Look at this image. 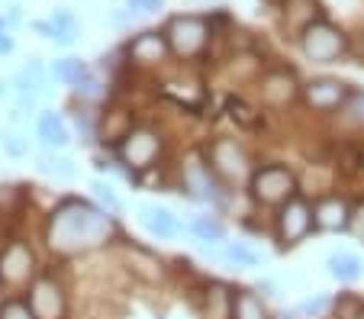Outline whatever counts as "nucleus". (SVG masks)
Returning a JSON list of instances; mask_svg holds the SVG:
<instances>
[{
    "instance_id": "1",
    "label": "nucleus",
    "mask_w": 364,
    "mask_h": 319,
    "mask_svg": "<svg viewBox=\"0 0 364 319\" xmlns=\"http://www.w3.org/2000/svg\"><path fill=\"white\" fill-rule=\"evenodd\" d=\"M113 216L81 197L62 200L46 222V245L55 255H81L113 239Z\"/></svg>"
},
{
    "instance_id": "2",
    "label": "nucleus",
    "mask_w": 364,
    "mask_h": 319,
    "mask_svg": "<svg viewBox=\"0 0 364 319\" xmlns=\"http://www.w3.org/2000/svg\"><path fill=\"white\" fill-rule=\"evenodd\" d=\"M248 190L252 200L262 207H284L296 197V174L284 165H262L248 178Z\"/></svg>"
},
{
    "instance_id": "3",
    "label": "nucleus",
    "mask_w": 364,
    "mask_h": 319,
    "mask_svg": "<svg viewBox=\"0 0 364 319\" xmlns=\"http://www.w3.org/2000/svg\"><path fill=\"white\" fill-rule=\"evenodd\" d=\"M203 158H206V165L216 171V178L226 180V184H242V180H248L252 171H255L252 161H248V152L235 139L206 142Z\"/></svg>"
},
{
    "instance_id": "4",
    "label": "nucleus",
    "mask_w": 364,
    "mask_h": 319,
    "mask_svg": "<svg viewBox=\"0 0 364 319\" xmlns=\"http://www.w3.org/2000/svg\"><path fill=\"white\" fill-rule=\"evenodd\" d=\"M300 45H303V55L306 58L329 65L348 52V36L338 26H332L329 20H316L300 33Z\"/></svg>"
},
{
    "instance_id": "5",
    "label": "nucleus",
    "mask_w": 364,
    "mask_h": 319,
    "mask_svg": "<svg viewBox=\"0 0 364 319\" xmlns=\"http://www.w3.org/2000/svg\"><path fill=\"white\" fill-rule=\"evenodd\" d=\"M161 148H165V139H161L159 132L149 129V126H136L117 146V155L132 171H149V168H155V161L161 158Z\"/></svg>"
},
{
    "instance_id": "6",
    "label": "nucleus",
    "mask_w": 364,
    "mask_h": 319,
    "mask_svg": "<svg viewBox=\"0 0 364 319\" xmlns=\"http://www.w3.org/2000/svg\"><path fill=\"white\" fill-rule=\"evenodd\" d=\"M165 39L174 55L197 58L206 49V42H210V23L203 16H174L165 29Z\"/></svg>"
},
{
    "instance_id": "7",
    "label": "nucleus",
    "mask_w": 364,
    "mask_h": 319,
    "mask_svg": "<svg viewBox=\"0 0 364 319\" xmlns=\"http://www.w3.org/2000/svg\"><path fill=\"white\" fill-rule=\"evenodd\" d=\"M316 229V220H313V203L303 200L300 194L294 200H287L284 207H277L274 216V232L281 239V245H296Z\"/></svg>"
},
{
    "instance_id": "8",
    "label": "nucleus",
    "mask_w": 364,
    "mask_h": 319,
    "mask_svg": "<svg viewBox=\"0 0 364 319\" xmlns=\"http://www.w3.org/2000/svg\"><path fill=\"white\" fill-rule=\"evenodd\" d=\"M36 278H39L36 274V252L20 239L4 245V252H0V284L23 287L33 284Z\"/></svg>"
},
{
    "instance_id": "9",
    "label": "nucleus",
    "mask_w": 364,
    "mask_h": 319,
    "mask_svg": "<svg viewBox=\"0 0 364 319\" xmlns=\"http://www.w3.org/2000/svg\"><path fill=\"white\" fill-rule=\"evenodd\" d=\"M29 310L36 313V319H65L68 313V297H65V287L58 284L52 274H39V278L29 284Z\"/></svg>"
},
{
    "instance_id": "10",
    "label": "nucleus",
    "mask_w": 364,
    "mask_h": 319,
    "mask_svg": "<svg viewBox=\"0 0 364 319\" xmlns=\"http://www.w3.org/2000/svg\"><path fill=\"white\" fill-rule=\"evenodd\" d=\"M258 94H262L264 107H271V110H284V107H290L296 97H300L303 87H300V81H296L294 71L274 68L258 81Z\"/></svg>"
},
{
    "instance_id": "11",
    "label": "nucleus",
    "mask_w": 364,
    "mask_h": 319,
    "mask_svg": "<svg viewBox=\"0 0 364 319\" xmlns=\"http://www.w3.org/2000/svg\"><path fill=\"white\" fill-rule=\"evenodd\" d=\"M348 94H351V87L336 81V77H316V81H309L306 87H303V100H306V107L313 113L338 110V107L348 100Z\"/></svg>"
},
{
    "instance_id": "12",
    "label": "nucleus",
    "mask_w": 364,
    "mask_h": 319,
    "mask_svg": "<svg viewBox=\"0 0 364 319\" xmlns=\"http://www.w3.org/2000/svg\"><path fill=\"white\" fill-rule=\"evenodd\" d=\"M184 188L191 190L193 197L200 200H223V190H220V178L210 165H206L203 155H191L184 165Z\"/></svg>"
},
{
    "instance_id": "13",
    "label": "nucleus",
    "mask_w": 364,
    "mask_h": 319,
    "mask_svg": "<svg viewBox=\"0 0 364 319\" xmlns=\"http://www.w3.org/2000/svg\"><path fill=\"white\" fill-rule=\"evenodd\" d=\"M313 220H316V229L323 232H348L351 203L342 194H326L313 203Z\"/></svg>"
},
{
    "instance_id": "14",
    "label": "nucleus",
    "mask_w": 364,
    "mask_h": 319,
    "mask_svg": "<svg viewBox=\"0 0 364 319\" xmlns=\"http://www.w3.org/2000/svg\"><path fill=\"white\" fill-rule=\"evenodd\" d=\"M123 258H126V268H129L139 281H145V284H159V281H165V261H161L155 252L142 249V245H126Z\"/></svg>"
},
{
    "instance_id": "15",
    "label": "nucleus",
    "mask_w": 364,
    "mask_h": 319,
    "mask_svg": "<svg viewBox=\"0 0 364 319\" xmlns=\"http://www.w3.org/2000/svg\"><path fill=\"white\" fill-rule=\"evenodd\" d=\"M139 226H142L149 236L155 239H174L181 236V222L171 210L165 207H155V203H142L139 207Z\"/></svg>"
},
{
    "instance_id": "16",
    "label": "nucleus",
    "mask_w": 364,
    "mask_h": 319,
    "mask_svg": "<svg viewBox=\"0 0 364 319\" xmlns=\"http://www.w3.org/2000/svg\"><path fill=\"white\" fill-rule=\"evenodd\" d=\"M168 52H171V45H168L165 33H139L129 42V58L136 65H161Z\"/></svg>"
},
{
    "instance_id": "17",
    "label": "nucleus",
    "mask_w": 364,
    "mask_h": 319,
    "mask_svg": "<svg viewBox=\"0 0 364 319\" xmlns=\"http://www.w3.org/2000/svg\"><path fill=\"white\" fill-rule=\"evenodd\" d=\"M235 291L223 281H210L203 287V319H232Z\"/></svg>"
},
{
    "instance_id": "18",
    "label": "nucleus",
    "mask_w": 364,
    "mask_h": 319,
    "mask_svg": "<svg viewBox=\"0 0 364 319\" xmlns=\"http://www.w3.org/2000/svg\"><path fill=\"white\" fill-rule=\"evenodd\" d=\"M33 29L39 36H46V39L58 42V45H71V42L77 39V20L71 10H55L52 13V20L46 23H33Z\"/></svg>"
},
{
    "instance_id": "19",
    "label": "nucleus",
    "mask_w": 364,
    "mask_h": 319,
    "mask_svg": "<svg viewBox=\"0 0 364 319\" xmlns=\"http://www.w3.org/2000/svg\"><path fill=\"white\" fill-rule=\"evenodd\" d=\"M36 129H39V139H42V146H46L48 152L68 146V126H65V119L58 117L55 110L39 113V126H36Z\"/></svg>"
},
{
    "instance_id": "20",
    "label": "nucleus",
    "mask_w": 364,
    "mask_h": 319,
    "mask_svg": "<svg viewBox=\"0 0 364 319\" xmlns=\"http://www.w3.org/2000/svg\"><path fill=\"white\" fill-rule=\"evenodd\" d=\"M326 268H329V274L336 281H342V284H351V281H358L364 274L361 258L351 255V252H332V255L326 258Z\"/></svg>"
},
{
    "instance_id": "21",
    "label": "nucleus",
    "mask_w": 364,
    "mask_h": 319,
    "mask_svg": "<svg viewBox=\"0 0 364 319\" xmlns=\"http://www.w3.org/2000/svg\"><path fill=\"white\" fill-rule=\"evenodd\" d=\"M284 20H287L294 29H300V33H303L309 23L323 20V16H319L316 0H287V4H284Z\"/></svg>"
},
{
    "instance_id": "22",
    "label": "nucleus",
    "mask_w": 364,
    "mask_h": 319,
    "mask_svg": "<svg viewBox=\"0 0 364 319\" xmlns=\"http://www.w3.org/2000/svg\"><path fill=\"white\" fill-rule=\"evenodd\" d=\"M216 255H220L229 268H258V264H262V255L245 242H223V249L216 252Z\"/></svg>"
},
{
    "instance_id": "23",
    "label": "nucleus",
    "mask_w": 364,
    "mask_h": 319,
    "mask_svg": "<svg viewBox=\"0 0 364 319\" xmlns=\"http://www.w3.org/2000/svg\"><path fill=\"white\" fill-rule=\"evenodd\" d=\"M232 319H271V313L255 291H235Z\"/></svg>"
},
{
    "instance_id": "24",
    "label": "nucleus",
    "mask_w": 364,
    "mask_h": 319,
    "mask_svg": "<svg viewBox=\"0 0 364 319\" xmlns=\"http://www.w3.org/2000/svg\"><path fill=\"white\" fill-rule=\"evenodd\" d=\"M338 123H342V129H364V90H351L348 100H345L342 107H338Z\"/></svg>"
},
{
    "instance_id": "25",
    "label": "nucleus",
    "mask_w": 364,
    "mask_h": 319,
    "mask_svg": "<svg viewBox=\"0 0 364 319\" xmlns=\"http://www.w3.org/2000/svg\"><path fill=\"white\" fill-rule=\"evenodd\" d=\"M132 129H136V126H132L129 113H126V110H110V113H107V119H103V142L119 146V142H123Z\"/></svg>"
},
{
    "instance_id": "26",
    "label": "nucleus",
    "mask_w": 364,
    "mask_h": 319,
    "mask_svg": "<svg viewBox=\"0 0 364 319\" xmlns=\"http://www.w3.org/2000/svg\"><path fill=\"white\" fill-rule=\"evenodd\" d=\"M90 71H87V65L81 62V58H58L55 65H52V77L55 81H62V84H81L84 77H87Z\"/></svg>"
},
{
    "instance_id": "27",
    "label": "nucleus",
    "mask_w": 364,
    "mask_h": 319,
    "mask_svg": "<svg viewBox=\"0 0 364 319\" xmlns=\"http://www.w3.org/2000/svg\"><path fill=\"white\" fill-rule=\"evenodd\" d=\"M191 232L200 239V242H223V239H226L223 222L213 220V216H193V220H191Z\"/></svg>"
},
{
    "instance_id": "28",
    "label": "nucleus",
    "mask_w": 364,
    "mask_h": 319,
    "mask_svg": "<svg viewBox=\"0 0 364 319\" xmlns=\"http://www.w3.org/2000/svg\"><path fill=\"white\" fill-rule=\"evenodd\" d=\"M39 171H42V174H52V178L71 180V178H75V161L48 152V155H42V158H39Z\"/></svg>"
},
{
    "instance_id": "29",
    "label": "nucleus",
    "mask_w": 364,
    "mask_h": 319,
    "mask_svg": "<svg viewBox=\"0 0 364 319\" xmlns=\"http://www.w3.org/2000/svg\"><path fill=\"white\" fill-rule=\"evenodd\" d=\"M226 110H229V117H232L235 123L242 126V129H252V126H258V113H255L252 107L245 104V100L229 97V100H226Z\"/></svg>"
},
{
    "instance_id": "30",
    "label": "nucleus",
    "mask_w": 364,
    "mask_h": 319,
    "mask_svg": "<svg viewBox=\"0 0 364 319\" xmlns=\"http://www.w3.org/2000/svg\"><path fill=\"white\" fill-rule=\"evenodd\" d=\"M361 310H364V300L355 297V293H345V297H338L332 303V319H358Z\"/></svg>"
},
{
    "instance_id": "31",
    "label": "nucleus",
    "mask_w": 364,
    "mask_h": 319,
    "mask_svg": "<svg viewBox=\"0 0 364 319\" xmlns=\"http://www.w3.org/2000/svg\"><path fill=\"white\" fill-rule=\"evenodd\" d=\"M39 87H42V65L29 62L26 68L16 75V90H20V94H36Z\"/></svg>"
},
{
    "instance_id": "32",
    "label": "nucleus",
    "mask_w": 364,
    "mask_h": 319,
    "mask_svg": "<svg viewBox=\"0 0 364 319\" xmlns=\"http://www.w3.org/2000/svg\"><path fill=\"white\" fill-rule=\"evenodd\" d=\"M90 190H94V197H97V203H100V210H107L110 216L123 210V203H119V197L113 194L110 184H103V180H94V184H90Z\"/></svg>"
},
{
    "instance_id": "33",
    "label": "nucleus",
    "mask_w": 364,
    "mask_h": 319,
    "mask_svg": "<svg viewBox=\"0 0 364 319\" xmlns=\"http://www.w3.org/2000/svg\"><path fill=\"white\" fill-rule=\"evenodd\" d=\"M332 303H336V300H329V297H323V293H319V297L303 300L294 313H296V316H303V319H319L326 310H332Z\"/></svg>"
},
{
    "instance_id": "34",
    "label": "nucleus",
    "mask_w": 364,
    "mask_h": 319,
    "mask_svg": "<svg viewBox=\"0 0 364 319\" xmlns=\"http://www.w3.org/2000/svg\"><path fill=\"white\" fill-rule=\"evenodd\" d=\"M0 148L10 155V158H23V155L29 152V142L23 139L20 132H14V129H4L0 132Z\"/></svg>"
},
{
    "instance_id": "35",
    "label": "nucleus",
    "mask_w": 364,
    "mask_h": 319,
    "mask_svg": "<svg viewBox=\"0 0 364 319\" xmlns=\"http://www.w3.org/2000/svg\"><path fill=\"white\" fill-rule=\"evenodd\" d=\"M0 319H36V313L29 310L26 300H7L0 310Z\"/></svg>"
},
{
    "instance_id": "36",
    "label": "nucleus",
    "mask_w": 364,
    "mask_h": 319,
    "mask_svg": "<svg viewBox=\"0 0 364 319\" xmlns=\"http://www.w3.org/2000/svg\"><path fill=\"white\" fill-rule=\"evenodd\" d=\"M348 232L358 239V242H364V197L361 200L351 203V220H348Z\"/></svg>"
},
{
    "instance_id": "37",
    "label": "nucleus",
    "mask_w": 364,
    "mask_h": 319,
    "mask_svg": "<svg viewBox=\"0 0 364 319\" xmlns=\"http://www.w3.org/2000/svg\"><path fill=\"white\" fill-rule=\"evenodd\" d=\"M126 7H129L132 13H159L161 0H126Z\"/></svg>"
},
{
    "instance_id": "38",
    "label": "nucleus",
    "mask_w": 364,
    "mask_h": 319,
    "mask_svg": "<svg viewBox=\"0 0 364 319\" xmlns=\"http://www.w3.org/2000/svg\"><path fill=\"white\" fill-rule=\"evenodd\" d=\"M77 94H81V97H87V100L100 97V81H97L94 75H87L81 84H77Z\"/></svg>"
},
{
    "instance_id": "39",
    "label": "nucleus",
    "mask_w": 364,
    "mask_h": 319,
    "mask_svg": "<svg viewBox=\"0 0 364 319\" xmlns=\"http://www.w3.org/2000/svg\"><path fill=\"white\" fill-rule=\"evenodd\" d=\"M10 52H14V39L0 29V55H10Z\"/></svg>"
},
{
    "instance_id": "40",
    "label": "nucleus",
    "mask_w": 364,
    "mask_h": 319,
    "mask_svg": "<svg viewBox=\"0 0 364 319\" xmlns=\"http://www.w3.org/2000/svg\"><path fill=\"white\" fill-rule=\"evenodd\" d=\"M4 303H7V297H4V287H0V310H4Z\"/></svg>"
},
{
    "instance_id": "41",
    "label": "nucleus",
    "mask_w": 364,
    "mask_h": 319,
    "mask_svg": "<svg viewBox=\"0 0 364 319\" xmlns=\"http://www.w3.org/2000/svg\"><path fill=\"white\" fill-rule=\"evenodd\" d=\"M358 319H364V310H361V316H358Z\"/></svg>"
}]
</instances>
